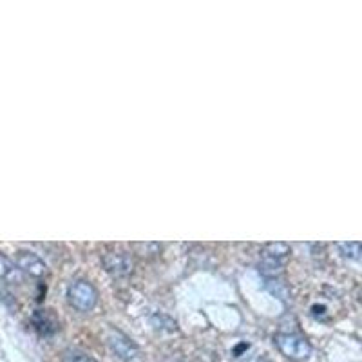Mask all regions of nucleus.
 <instances>
[{
    "label": "nucleus",
    "mask_w": 362,
    "mask_h": 362,
    "mask_svg": "<svg viewBox=\"0 0 362 362\" xmlns=\"http://www.w3.org/2000/svg\"><path fill=\"white\" fill-rule=\"evenodd\" d=\"M107 346L111 348L112 355L122 362H136L140 358V348L129 335L116 328H109Z\"/></svg>",
    "instance_id": "nucleus-4"
},
{
    "label": "nucleus",
    "mask_w": 362,
    "mask_h": 362,
    "mask_svg": "<svg viewBox=\"0 0 362 362\" xmlns=\"http://www.w3.org/2000/svg\"><path fill=\"white\" fill-rule=\"evenodd\" d=\"M15 264L21 268V272L24 276L37 277V279L45 277L49 274V268H47L45 261L42 259L40 255L35 254V252L31 250H18L17 254H15Z\"/></svg>",
    "instance_id": "nucleus-6"
},
{
    "label": "nucleus",
    "mask_w": 362,
    "mask_h": 362,
    "mask_svg": "<svg viewBox=\"0 0 362 362\" xmlns=\"http://www.w3.org/2000/svg\"><path fill=\"white\" fill-rule=\"evenodd\" d=\"M0 279L11 284L24 283V274L21 272V268L2 252H0Z\"/></svg>",
    "instance_id": "nucleus-8"
},
{
    "label": "nucleus",
    "mask_w": 362,
    "mask_h": 362,
    "mask_svg": "<svg viewBox=\"0 0 362 362\" xmlns=\"http://www.w3.org/2000/svg\"><path fill=\"white\" fill-rule=\"evenodd\" d=\"M98 290L90 281L74 279L67 286V300L76 312L89 313L98 305Z\"/></svg>",
    "instance_id": "nucleus-2"
},
{
    "label": "nucleus",
    "mask_w": 362,
    "mask_h": 362,
    "mask_svg": "<svg viewBox=\"0 0 362 362\" xmlns=\"http://www.w3.org/2000/svg\"><path fill=\"white\" fill-rule=\"evenodd\" d=\"M339 252L342 254V257L350 261H358L361 259V243L358 241H344V243H337Z\"/></svg>",
    "instance_id": "nucleus-9"
},
{
    "label": "nucleus",
    "mask_w": 362,
    "mask_h": 362,
    "mask_svg": "<svg viewBox=\"0 0 362 362\" xmlns=\"http://www.w3.org/2000/svg\"><path fill=\"white\" fill-rule=\"evenodd\" d=\"M245 351L239 350V346L234 350V357L239 358V362H270L267 357H263V354H257L254 351L248 344H245Z\"/></svg>",
    "instance_id": "nucleus-10"
},
{
    "label": "nucleus",
    "mask_w": 362,
    "mask_h": 362,
    "mask_svg": "<svg viewBox=\"0 0 362 362\" xmlns=\"http://www.w3.org/2000/svg\"><path fill=\"white\" fill-rule=\"evenodd\" d=\"M62 362H98V361L90 357V355L83 354V351L69 348V350H66L62 354Z\"/></svg>",
    "instance_id": "nucleus-11"
},
{
    "label": "nucleus",
    "mask_w": 362,
    "mask_h": 362,
    "mask_svg": "<svg viewBox=\"0 0 362 362\" xmlns=\"http://www.w3.org/2000/svg\"><path fill=\"white\" fill-rule=\"evenodd\" d=\"M33 326L42 337H51L60 329V321L53 310H38L33 315Z\"/></svg>",
    "instance_id": "nucleus-7"
},
{
    "label": "nucleus",
    "mask_w": 362,
    "mask_h": 362,
    "mask_svg": "<svg viewBox=\"0 0 362 362\" xmlns=\"http://www.w3.org/2000/svg\"><path fill=\"white\" fill-rule=\"evenodd\" d=\"M292 247L288 243H267L261 250L257 268L264 277H277L284 270V264L290 259Z\"/></svg>",
    "instance_id": "nucleus-1"
},
{
    "label": "nucleus",
    "mask_w": 362,
    "mask_h": 362,
    "mask_svg": "<svg viewBox=\"0 0 362 362\" xmlns=\"http://www.w3.org/2000/svg\"><path fill=\"white\" fill-rule=\"evenodd\" d=\"M274 344L281 355H284L292 362L308 361L310 355H312V344L303 335L276 334L274 335Z\"/></svg>",
    "instance_id": "nucleus-3"
},
{
    "label": "nucleus",
    "mask_w": 362,
    "mask_h": 362,
    "mask_svg": "<svg viewBox=\"0 0 362 362\" xmlns=\"http://www.w3.org/2000/svg\"><path fill=\"white\" fill-rule=\"evenodd\" d=\"M102 267L112 277H129L134 272V261L127 252H105L102 255Z\"/></svg>",
    "instance_id": "nucleus-5"
}]
</instances>
